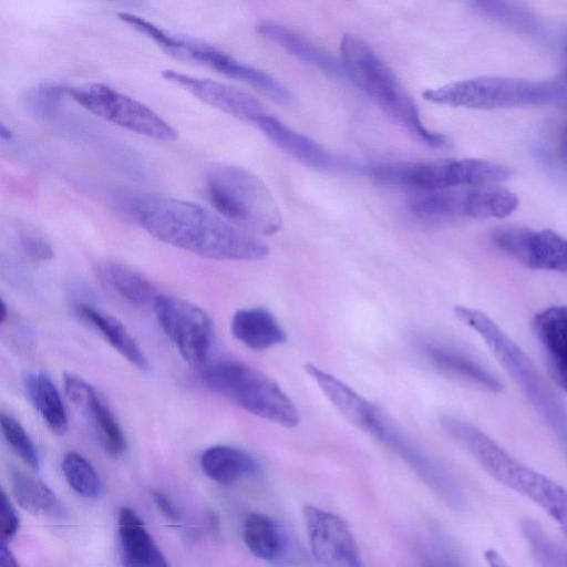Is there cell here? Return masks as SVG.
<instances>
[{
  "instance_id": "cell-1",
  "label": "cell",
  "mask_w": 567,
  "mask_h": 567,
  "mask_svg": "<svg viewBox=\"0 0 567 567\" xmlns=\"http://www.w3.org/2000/svg\"><path fill=\"white\" fill-rule=\"evenodd\" d=\"M136 221L154 238L202 257L259 260L269 254L257 236L209 208L171 197L146 196L130 202Z\"/></svg>"
},
{
  "instance_id": "cell-2",
  "label": "cell",
  "mask_w": 567,
  "mask_h": 567,
  "mask_svg": "<svg viewBox=\"0 0 567 567\" xmlns=\"http://www.w3.org/2000/svg\"><path fill=\"white\" fill-rule=\"evenodd\" d=\"M339 60L346 76L416 138L436 148L450 145L449 137L424 125L410 92L392 68L364 40L352 33L343 34Z\"/></svg>"
},
{
  "instance_id": "cell-3",
  "label": "cell",
  "mask_w": 567,
  "mask_h": 567,
  "mask_svg": "<svg viewBox=\"0 0 567 567\" xmlns=\"http://www.w3.org/2000/svg\"><path fill=\"white\" fill-rule=\"evenodd\" d=\"M456 318L473 329L550 430L567 458V408L524 350L486 313L457 306Z\"/></svg>"
},
{
  "instance_id": "cell-4",
  "label": "cell",
  "mask_w": 567,
  "mask_h": 567,
  "mask_svg": "<svg viewBox=\"0 0 567 567\" xmlns=\"http://www.w3.org/2000/svg\"><path fill=\"white\" fill-rule=\"evenodd\" d=\"M205 192L215 212L252 235H274L282 226L279 207L267 185L252 172L230 164L212 167Z\"/></svg>"
},
{
  "instance_id": "cell-5",
  "label": "cell",
  "mask_w": 567,
  "mask_h": 567,
  "mask_svg": "<svg viewBox=\"0 0 567 567\" xmlns=\"http://www.w3.org/2000/svg\"><path fill=\"white\" fill-rule=\"evenodd\" d=\"M440 424L455 443L502 485L525 496L544 512L557 499L560 484L517 460L477 426L451 415H443Z\"/></svg>"
},
{
  "instance_id": "cell-6",
  "label": "cell",
  "mask_w": 567,
  "mask_h": 567,
  "mask_svg": "<svg viewBox=\"0 0 567 567\" xmlns=\"http://www.w3.org/2000/svg\"><path fill=\"white\" fill-rule=\"evenodd\" d=\"M200 379L231 404L284 427L299 424L298 409L264 372L237 361H218L200 368Z\"/></svg>"
},
{
  "instance_id": "cell-7",
  "label": "cell",
  "mask_w": 567,
  "mask_h": 567,
  "mask_svg": "<svg viewBox=\"0 0 567 567\" xmlns=\"http://www.w3.org/2000/svg\"><path fill=\"white\" fill-rule=\"evenodd\" d=\"M430 103L472 110H499L536 106L561 101L558 81H533L484 75L451 82L423 92Z\"/></svg>"
},
{
  "instance_id": "cell-8",
  "label": "cell",
  "mask_w": 567,
  "mask_h": 567,
  "mask_svg": "<svg viewBox=\"0 0 567 567\" xmlns=\"http://www.w3.org/2000/svg\"><path fill=\"white\" fill-rule=\"evenodd\" d=\"M367 172L383 184L415 193L499 185L512 175L505 165L477 158L390 162L372 165Z\"/></svg>"
},
{
  "instance_id": "cell-9",
  "label": "cell",
  "mask_w": 567,
  "mask_h": 567,
  "mask_svg": "<svg viewBox=\"0 0 567 567\" xmlns=\"http://www.w3.org/2000/svg\"><path fill=\"white\" fill-rule=\"evenodd\" d=\"M69 96L94 115L134 133L161 141L177 138L176 130L144 103L103 83L70 86Z\"/></svg>"
},
{
  "instance_id": "cell-10",
  "label": "cell",
  "mask_w": 567,
  "mask_h": 567,
  "mask_svg": "<svg viewBox=\"0 0 567 567\" xmlns=\"http://www.w3.org/2000/svg\"><path fill=\"white\" fill-rule=\"evenodd\" d=\"M361 429L396 454L446 504L454 508L463 506V494L451 474L378 405H373Z\"/></svg>"
},
{
  "instance_id": "cell-11",
  "label": "cell",
  "mask_w": 567,
  "mask_h": 567,
  "mask_svg": "<svg viewBox=\"0 0 567 567\" xmlns=\"http://www.w3.org/2000/svg\"><path fill=\"white\" fill-rule=\"evenodd\" d=\"M156 319L182 358L190 365L206 364L213 322L200 307L178 297L158 295L153 303Z\"/></svg>"
},
{
  "instance_id": "cell-12",
  "label": "cell",
  "mask_w": 567,
  "mask_h": 567,
  "mask_svg": "<svg viewBox=\"0 0 567 567\" xmlns=\"http://www.w3.org/2000/svg\"><path fill=\"white\" fill-rule=\"evenodd\" d=\"M494 245L527 268L567 272V238L550 229L518 226L496 229Z\"/></svg>"
},
{
  "instance_id": "cell-13",
  "label": "cell",
  "mask_w": 567,
  "mask_h": 567,
  "mask_svg": "<svg viewBox=\"0 0 567 567\" xmlns=\"http://www.w3.org/2000/svg\"><path fill=\"white\" fill-rule=\"evenodd\" d=\"M303 518L312 555L321 567H363L350 527L341 517L306 505Z\"/></svg>"
},
{
  "instance_id": "cell-14",
  "label": "cell",
  "mask_w": 567,
  "mask_h": 567,
  "mask_svg": "<svg viewBox=\"0 0 567 567\" xmlns=\"http://www.w3.org/2000/svg\"><path fill=\"white\" fill-rule=\"evenodd\" d=\"M262 134L280 151L311 168L327 172H361L355 163L330 152L312 138L287 126L271 113L254 122Z\"/></svg>"
},
{
  "instance_id": "cell-15",
  "label": "cell",
  "mask_w": 567,
  "mask_h": 567,
  "mask_svg": "<svg viewBox=\"0 0 567 567\" xmlns=\"http://www.w3.org/2000/svg\"><path fill=\"white\" fill-rule=\"evenodd\" d=\"M63 388L69 400L90 422L104 451L114 457L126 450V439L111 408L86 380L74 373H64Z\"/></svg>"
},
{
  "instance_id": "cell-16",
  "label": "cell",
  "mask_w": 567,
  "mask_h": 567,
  "mask_svg": "<svg viewBox=\"0 0 567 567\" xmlns=\"http://www.w3.org/2000/svg\"><path fill=\"white\" fill-rule=\"evenodd\" d=\"M167 81L183 87L204 103L241 121L254 122L269 113L264 104L246 91L224 82L164 70Z\"/></svg>"
},
{
  "instance_id": "cell-17",
  "label": "cell",
  "mask_w": 567,
  "mask_h": 567,
  "mask_svg": "<svg viewBox=\"0 0 567 567\" xmlns=\"http://www.w3.org/2000/svg\"><path fill=\"white\" fill-rule=\"evenodd\" d=\"M533 331L554 382L567 392V306H550L533 319Z\"/></svg>"
},
{
  "instance_id": "cell-18",
  "label": "cell",
  "mask_w": 567,
  "mask_h": 567,
  "mask_svg": "<svg viewBox=\"0 0 567 567\" xmlns=\"http://www.w3.org/2000/svg\"><path fill=\"white\" fill-rule=\"evenodd\" d=\"M123 567H169L140 516L122 507L117 520Z\"/></svg>"
},
{
  "instance_id": "cell-19",
  "label": "cell",
  "mask_w": 567,
  "mask_h": 567,
  "mask_svg": "<svg viewBox=\"0 0 567 567\" xmlns=\"http://www.w3.org/2000/svg\"><path fill=\"white\" fill-rule=\"evenodd\" d=\"M257 31L290 55L321 72L334 78L346 76L339 59L290 28L264 20L258 23Z\"/></svg>"
},
{
  "instance_id": "cell-20",
  "label": "cell",
  "mask_w": 567,
  "mask_h": 567,
  "mask_svg": "<svg viewBox=\"0 0 567 567\" xmlns=\"http://www.w3.org/2000/svg\"><path fill=\"white\" fill-rule=\"evenodd\" d=\"M423 352L435 369L449 377L489 392L503 389L501 380L489 369L463 352L434 343H425Z\"/></svg>"
},
{
  "instance_id": "cell-21",
  "label": "cell",
  "mask_w": 567,
  "mask_h": 567,
  "mask_svg": "<svg viewBox=\"0 0 567 567\" xmlns=\"http://www.w3.org/2000/svg\"><path fill=\"white\" fill-rule=\"evenodd\" d=\"M206 54L203 65H206L228 78L245 82L269 95L277 102L284 104L293 103L295 95L291 90L271 74L241 62L233 55L215 47L213 48V45Z\"/></svg>"
},
{
  "instance_id": "cell-22",
  "label": "cell",
  "mask_w": 567,
  "mask_h": 567,
  "mask_svg": "<svg viewBox=\"0 0 567 567\" xmlns=\"http://www.w3.org/2000/svg\"><path fill=\"white\" fill-rule=\"evenodd\" d=\"M75 315L101 337L125 360L142 372L150 370L147 357L126 328L113 316L89 305H76Z\"/></svg>"
},
{
  "instance_id": "cell-23",
  "label": "cell",
  "mask_w": 567,
  "mask_h": 567,
  "mask_svg": "<svg viewBox=\"0 0 567 567\" xmlns=\"http://www.w3.org/2000/svg\"><path fill=\"white\" fill-rule=\"evenodd\" d=\"M233 337L256 351L286 342L287 334L274 315L264 308L237 310L230 320Z\"/></svg>"
},
{
  "instance_id": "cell-24",
  "label": "cell",
  "mask_w": 567,
  "mask_h": 567,
  "mask_svg": "<svg viewBox=\"0 0 567 567\" xmlns=\"http://www.w3.org/2000/svg\"><path fill=\"white\" fill-rule=\"evenodd\" d=\"M200 467L212 481L229 486L255 475L258 463L241 449L214 445L203 452Z\"/></svg>"
},
{
  "instance_id": "cell-25",
  "label": "cell",
  "mask_w": 567,
  "mask_h": 567,
  "mask_svg": "<svg viewBox=\"0 0 567 567\" xmlns=\"http://www.w3.org/2000/svg\"><path fill=\"white\" fill-rule=\"evenodd\" d=\"M25 394L47 426L62 435L68 430V414L59 390L42 371L27 372L23 375Z\"/></svg>"
},
{
  "instance_id": "cell-26",
  "label": "cell",
  "mask_w": 567,
  "mask_h": 567,
  "mask_svg": "<svg viewBox=\"0 0 567 567\" xmlns=\"http://www.w3.org/2000/svg\"><path fill=\"white\" fill-rule=\"evenodd\" d=\"M97 272L101 281L113 293L132 306H153L158 296L148 278L121 262H103L99 266Z\"/></svg>"
},
{
  "instance_id": "cell-27",
  "label": "cell",
  "mask_w": 567,
  "mask_h": 567,
  "mask_svg": "<svg viewBox=\"0 0 567 567\" xmlns=\"http://www.w3.org/2000/svg\"><path fill=\"white\" fill-rule=\"evenodd\" d=\"M305 371L316 381L326 398L348 421L359 427L362 426L374 405L372 402L315 364L307 363Z\"/></svg>"
},
{
  "instance_id": "cell-28",
  "label": "cell",
  "mask_w": 567,
  "mask_h": 567,
  "mask_svg": "<svg viewBox=\"0 0 567 567\" xmlns=\"http://www.w3.org/2000/svg\"><path fill=\"white\" fill-rule=\"evenodd\" d=\"M11 488L18 504L33 515L54 518L65 515L63 504L55 493L38 478L14 471L11 473Z\"/></svg>"
},
{
  "instance_id": "cell-29",
  "label": "cell",
  "mask_w": 567,
  "mask_h": 567,
  "mask_svg": "<svg viewBox=\"0 0 567 567\" xmlns=\"http://www.w3.org/2000/svg\"><path fill=\"white\" fill-rule=\"evenodd\" d=\"M517 196L499 185L467 187L464 197V216L471 218H504L518 207Z\"/></svg>"
},
{
  "instance_id": "cell-30",
  "label": "cell",
  "mask_w": 567,
  "mask_h": 567,
  "mask_svg": "<svg viewBox=\"0 0 567 567\" xmlns=\"http://www.w3.org/2000/svg\"><path fill=\"white\" fill-rule=\"evenodd\" d=\"M466 187L417 192L409 200V209L425 220H444L464 216Z\"/></svg>"
},
{
  "instance_id": "cell-31",
  "label": "cell",
  "mask_w": 567,
  "mask_h": 567,
  "mask_svg": "<svg viewBox=\"0 0 567 567\" xmlns=\"http://www.w3.org/2000/svg\"><path fill=\"white\" fill-rule=\"evenodd\" d=\"M243 538L248 550L264 560L277 559L285 548V539L277 524L260 513L246 516Z\"/></svg>"
},
{
  "instance_id": "cell-32",
  "label": "cell",
  "mask_w": 567,
  "mask_h": 567,
  "mask_svg": "<svg viewBox=\"0 0 567 567\" xmlns=\"http://www.w3.org/2000/svg\"><path fill=\"white\" fill-rule=\"evenodd\" d=\"M520 530L538 567H567V549L540 523L524 518Z\"/></svg>"
},
{
  "instance_id": "cell-33",
  "label": "cell",
  "mask_w": 567,
  "mask_h": 567,
  "mask_svg": "<svg viewBox=\"0 0 567 567\" xmlns=\"http://www.w3.org/2000/svg\"><path fill=\"white\" fill-rule=\"evenodd\" d=\"M69 485L81 496L96 498L102 494V481L93 465L80 453L69 451L61 463Z\"/></svg>"
},
{
  "instance_id": "cell-34",
  "label": "cell",
  "mask_w": 567,
  "mask_h": 567,
  "mask_svg": "<svg viewBox=\"0 0 567 567\" xmlns=\"http://www.w3.org/2000/svg\"><path fill=\"white\" fill-rule=\"evenodd\" d=\"M69 87L59 82H43L30 87L21 96L24 110L38 118L52 117L62 101L69 95Z\"/></svg>"
},
{
  "instance_id": "cell-35",
  "label": "cell",
  "mask_w": 567,
  "mask_h": 567,
  "mask_svg": "<svg viewBox=\"0 0 567 567\" xmlns=\"http://www.w3.org/2000/svg\"><path fill=\"white\" fill-rule=\"evenodd\" d=\"M0 425L2 435L12 451L29 467L38 471L40 467L38 450L21 423L14 417L2 413L0 416Z\"/></svg>"
},
{
  "instance_id": "cell-36",
  "label": "cell",
  "mask_w": 567,
  "mask_h": 567,
  "mask_svg": "<svg viewBox=\"0 0 567 567\" xmlns=\"http://www.w3.org/2000/svg\"><path fill=\"white\" fill-rule=\"evenodd\" d=\"M19 251L30 261L45 262L52 259L53 248L44 234L29 224H20L14 230Z\"/></svg>"
},
{
  "instance_id": "cell-37",
  "label": "cell",
  "mask_w": 567,
  "mask_h": 567,
  "mask_svg": "<svg viewBox=\"0 0 567 567\" xmlns=\"http://www.w3.org/2000/svg\"><path fill=\"white\" fill-rule=\"evenodd\" d=\"M475 6L486 16L492 17L505 24H509L515 28H522L524 30L535 28L533 17L520 9L513 8L507 3L481 1L476 2Z\"/></svg>"
},
{
  "instance_id": "cell-38",
  "label": "cell",
  "mask_w": 567,
  "mask_h": 567,
  "mask_svg": "<svg viewBox=\"0 0 567 567\" xmlns=\"http://www.w3.org/2000/svg\"><path fill=\"white\" fill-rule=\"evenodd\" d=\"M1 542L8 543L19 530L20 519L7 494L1 492Z\"/></svg>"
},
{
  "instance_id": "cell-39",
  "label": "cell",
  "mask_w": 567,
  "mask_h": 567,
  "mask_svg": "<svg viewBox=\"0 0 567 567\" xmlns=\"http://www.w3.org/2000/svg\"><path fill=\"white\" fill-rule=\"evenodd\" d=\"M424 567H462L458 560L444 548H436L425 559Z\"/></svg>"
},
{
  "instance_id": "cell-40",
  "label": "cell",
  "mask_w": 567,
  "mask_h": 567,
  "mask_svg": "<svg viewBox=\"0 0 567 567\" xmlns=\"http://www.w3.org/2000/svg\"><path fill=\"white\" fill-rule=\"evenodd\" d=\"M153 498L161 513L171 520H177L179 513L173 501L162 492H154Z\"/></svg>"
},
{
  "instance_id": "cell-41",
  "label": "cell",
  "mask_w": 567,
  "mask_h": 567,
  "mask_svg": "<svg viewBox=\"0 0 567 567\" xmlns=\"http://www.w3.org/2000/svg\"><path fill=\"white\" fill-rule=\"evenodd\" d=\"M0 567H20L8 543H0Z\"/></svg>"
},
{
  "instance_id": "cell-42",
  "label": "cell",
  "mask_w": 567,
  "mask_h": 567,
  "mask_svg": "<svg viewBox=\"0 0 567 567\" xmlns=\"http://www.w3.org/2000/svg\"><path fill=\"white\" fill-rule=\"evenodd\" d=\"M485 560L488 567H509L505 558L494 549L485 551Z\"/></svg>"
},
{
  "instance_id": "cell-43",
  "label": "cell",
  "mask_w": 567,
  "mask_h": 567,
  "mask_svg": "<svg viewBox=\"0 0 567 567\" xmlns=\"http://www.w3.org/2000/svg\"><path fill=\"white\" fill-rule=\"evenodd\" d=\"M561 156L564 162L567 165V128L564 131L563 138H561Z\"/></svg>"
},
{
  "instance_id": "cell-44",
  "label": "cell",
  "mask_w": 567,
  "mask_h": 567,
  "mask_svg": "<svg viewBox=\"0 0 567 567\" xmlns=\"http://www.w3.org/2000/svg\"><path fill=\"white\" fill-rule=\"evenodd\" d=\"M0 322L3 323L8 318V308L3 299L0 300Z\"/></svg>"
},
{
  "instance_id": "cell-45",
  "label": "cell",
  "mask_w": 567,
  "mask_h": 567,
  "mask_svg": "<svg viewBox=\"0 0 567 567\" xmlns=\"http://www.w3.org/2000/svg\"><path fill=\"white\" fill-rule=\"evenodd\" d=\"M2 140H11L13 133L10 131L9 127H6L3 124L1 125V132H0Z\"/></svg>"
},
{
  "instance_id": "cell-46",
  "label": "cell",
  "mask_w": 567,
  "mask_h": 567,
  "mask_svg": "<svg viewBox=\"0 0 567 567\" xmlns=\"http://www.w3.org/2000/svg\"><path fill=\"white\" fill-rule=\"evenodd\" d=\"M561 80L567 82V43L564 48V78Z\"/></svg>"
}]
</instances>
